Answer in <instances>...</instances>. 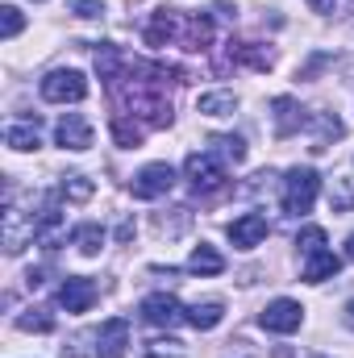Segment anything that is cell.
Segmentation results:
<instances>
[{"mask_svg": "<svg viewBox=\"0 0 354 358\" xmlns=\"http://www.w3.org/2000/svg\"><path fill=\"white\" fill-rule=\"evenodd\" d=\"M208 146H213V155L225 159V163H242V159H246V142H242L238 134H217V138H208Z\"/></svg>", "mask_w": 354, "mask_h": 358, "instance_id": "22", "label": "cell"}, {"mask_svg": "<svg viewBox=\"0 0 354 358\" xmlns=\"http://www.w3.org/2000/svg\"><path fill=\"white\" fill-rule=\"evenodd\" d=\"M267 229H271V225H267L263 213H242L225 234H229V242H234L238 250H255V246L267 238Z\"/></svg>", "mask_w": 354, "mask_h": 358, "instance_id": "11", "label": "cell"}, {"mask_svg": "<svg viewBox=\"0 0 354 358\" xmlns=\"http://www.w3.org/2000/svg\"><path fill=\"white\" fill-rule=\"evenodd\" d=\"M296 246H300V255H313V250H321V246H325V229H321V225H309V229H300Z\"/></svg>", "mask_w": 354, "mask_h": 358, "instance_id": "30", "label": "cell"}, {"mask_svg": "<svg viewBox=\"0 0 354 358\" xmlns=\"http://www.w3.org/2000/svg\"><path fill=\"white\" fill-rule=\"evenodd\" d=\"M346 259H351V263H354V234H351V238H346Z\"/></svg>", "mask_w": 354, "mask_h": 358, "instance_id": "36", "label": "cell"}, {"mask_svg": "<svg viewBox=\"0 0 354 358\" xmlns=\"http://www.w3.org/2000/svg\"><path fill=\"white\" fill-rule=\"evenodd\" d=\"M300 321H304V308L296 300H271L259 313V325H263L267 334H296Z\"/></svg>", "mask_w": 354, "mask_h": 358, "instance_id": "8", "label": "cell"}, {"mask_svg": "<svg viewBox=\"0 0 354 358\" xmlns=\"http://www.w3.org/2000/svg\"><path fill=\"white\" fill-rule=\"evenodd\" d=\"M271 117H275V138H292V134H300L304 125H309V113L292 100V96H275L271 100Z\"/></svg>", "mask_w": 354, "mask_h": 358, "instance_id": "12", "label": "cell"}, {"mask_svg": "<svg viewBox=\"0 0 354 358\" xmlns=\"http://www.w3.org/2000/svg\"><path fill=\"white\" fill-rule=\"evenodd\" d=\"M317 192H321V176L313 167H292L283 179V213L304 217L317 204Z\"/></svg>", "mask_w": 354, "mask_h": 358, "instance_id": "2", "label": "cell"}, {"mask_svg": "<svg viewBox=\"0 0 354 358\" xmlns=\"http://www.w3.org/2000/svg\"><path fill=\"white\" fill-rule=\"evenodd\" d=\"M309 8H313V13H330V8H334V0H309Z\"/></svg>", "mask_w": 354, "mask_h": 358, "instance_id": "33", "label": "cell"}, {"mask_svg": "<svg viewBox=\"0 0 354 358\" xmlns=\"http://www.w3.org/2000/svg\"><path fill=\"white\" fill-rule=\"evenodd\" d=\"M221 317H225V304L221 300H204V304H192L187 308V325L192 329H217Z\"/></svg>", "mask_w": 354, "mask_h": 358, "instance_id": "18", "label": "cell"}, {"mask_svg": "<svg viewBox=\"0 0 354 358\" xmlns=\"http://www.w3.org/2000/svg\"><path fill=\"white\" fill-rule=\"evenodd\" d=\"M42 275H46L42 267H38V271H29V275H25V283H29V287H42Z\"/></svg>", "mask_w": 354, "mask_h": 358, "instance_id": "34", "label": "cell"}, {"mask_svg": "<svg viewBox=\"0 0 354 358\" xmlns=\"http://www.w3.org/2000/svg\"><path fill=\"white\" fill-rule=\"evenodd\" d=\"M342 317H346V325L354 329V300H346V313H342Z\"/></svg>", "mask_w": 354, "mask_h": 358, "instance_id": "35", "label": "cell"}, {"mask_svg": "<svg viewBox=\"0 0 354 358\" xmlns=\"http://www.w3.org/2000/svg\"><path fill=\"white\" fill-rule=\"evenodd\" d=\"M4 142H8L13 150H38V146H42V138H38V117H29V121H21V125H8V129H4Z\"/></svg>", "mask_w": 354, "mask_h": 358, "instance_id": "17", "label": "cell"}, {"mask_svg": "<svg viewBox=\"0 0 354 358\" xmlns=\"http://www.w3.org/2000/svg\"><path fill=\"white\" fill-rule=\"evenodd\" d=\"M167 76H187L179 67H163V63H129L121 67V76L108 84V92L117 96L125 117H142L155 129L171 125V96H167Z\"/></svg>", "mask_w": 354, "mask_h": 358, "instance_id": "1", "label": "cell"}, {"mask_svg": "<svg viewBox=\"0 0 354 358\" xmlns=\"http://www.w3.org/2000/svg\"><path fill=\"white\" fill-rule=\"evenodd\" d=\"M125 346H129V321L125 317H113L96 329V355L100 358H125Z\"/></svg>", "mask_w": 354, "mask_h": 358, "instance_id": "10", "label": "cell"}, {"mask_svg": "<svg viewBox=\"0 0 354 358\" xmlns=\"http://www.w3.org/2000/svg\"><path fill=\"white\" fill-rule=\"evenodd\" d=\"M187 271H192V275H221V271H225V259H221L213 246L200 242V246L187 255Z\"/></svg>", "mask_w": 354, "mask_h": 358, "instance_id": "19", "label": "cell"}, {"mask_svg": "<svg viewBox=\"0 0 354 358\" xmlns=\"http://www.w3.org/2000/svg\"><path fill=\"white\" fill-rule=\"evenodd\" d=\"M338 271H342V259H338V255H330V250L321 246V250L304 255V267H300V279H309V283H325V279H334Z\"/></svg>", "mask_w": 354, "mask_h": 358, "instance_id": "15", "label": "cell"}, {"mask_svg": "<svg viewBox=\"0 0 354 358\" xmlns=\"http://www.w3.org/2000/svg\"><path fill=\"white\" fill-rule=\"evenodd\" d=\"M84 96H88V80L71 67H59L42 80V100H50V104H80Z\"/></svg>", "mask_w": 354, "mask_h": 358, "instance_id": "3", "label": "cell"}, {"mask_svg": "<svg viewBox=\"0 0 354 358\" xmlns=\"http://www.w3.org/2000/svg\"><path fill=\"white\" fill-rule=\"evenodd\" d=\"M176 187V167L171 163H150V167H142L134 183H129V192H134V200H155V196H167Z\"/></svg>", "mask_w": 354, "mask_h": 358, "instance_id": "5", "label": "cell"}, {"mask_svg": "<svg viewBox=\"0 0 354 358\" xmlns=\"http://www.w3.org/2000/svg\"><path fill=\"white\" fill-rule=\"evenodd\" d=\"M183 21H187V13H179V8H159L150 21H146V46H155V50H163L167 42H179L183 38Z\"/></svg>", "mask_w": 354, "mask_h": 358, "instance_id": "7", "label": "cell"}, {"mask_svg": "<svg viewBox=\"0 0 354 358\" xmlns=\"http://www.w3.org/2000/svg\"><path fill=\"white\" fill-rule=\"evenodd\" d=\"M76 13L88 17V21H96V17H104V4H100V0H76Z\"/></svg>", "mask_w": 354, "mask_h": 358, "instance_id": "31", "label": "cell"}, {"mask_svg": "<svg viewBox=\"0 0 354 358\" xmlns=\"http://www.w3.org/2000/svg\"><path fill=\"white\" fill-rule=\"evenodd\" d=\"M142 321L159 325V329H176L179 321H187V308L179 304L171 292H155V296L142 300Z\"/></svg>", "mask_w": 354, "mask_h": 358, "instance_id": "6", "label": "cell"}, {"mask_svg": "<svg viewBox=\"0 0 354 358\" xmlns=\"http://www.w3.org/2000/svg\"><path fill=\"white\" fill-rule=\"evenodd\" d=\"M179 346L183 342H176V338H150L146 342V358H187Z\"/></svg>", "mask_w": 354, "mask_h": 358, "instance_id": "29", "label": "cell"}, {"mask_svg": "<svg viewBox=\"0 0 354 358\" xmlns=\"http://www.w3.org/2000/svg\"><path fill=\"white\" fill-rule=\"evenodd\" d=\"M317 358H321V355H317Z\"/></svg>", "mask_w": 354, "mask_h": 358, "instance_id": "37", "label": "cell"}, {"mask_svg": "<svg viewBox=\"0 0 354 358\" xmlns=\"http://www.w3.org/2000/svg\"><path fill=\"white\" fill-rule=\"evenodd\" d=\"M17 329H21V334H50V329H55V317H50L46 308H25V313L17 317Z\"/></svg>", "mask_w": 354, "mask_h": 358, "instance_id": "25", "label": "cell"}, {"mask_svg": "<svg viewBox=\"0 0 354 358\" xmlns=\"http://www.w3.org/2000/svg\"><path fill=\"white\" fill-rule=\"evenodd\" d=\"M183 171H187V183H192L196 192H217V187L225 183V163H221L213 150H196V155H187Z\"/></svg>", "mask_w": 354, "mask_h": 358, "instance_id": "4", "label": "cell"}, {"mask_svg": "<svg viewBox=\"0 0 354 358\" xmlns=\"http://www.w3.org/2000/svg\"><path fill=\"white\" fill-rule=\"evenodd\" d=\"M121 67H125V55H121L117 46H108V42H104V46L96 50V71H100V80H104V84H113V80L121 76Z\"/></svg>", "mask_w": 354, "mask_h": 358, "instance_id": "21", "label": "cell"}, {"mask_svg": "<svg viewBox=\"0 0 354 358\" xmlns=\"http://www.w3.org/2000/svg\"><path fill=\"white\" fill-rule=\"evenodd\" d=\"M330 208H334V213H354V179H334Z\"/></svg>", "mask_w": 354, "mask_h": 358, "instance_id": "26", "label": "cell"}, {"mask_svg": "<svg viewBox=\"0 0 354 358\" xmlns=\"http://www.w3.org/2000/svg\"><path fill=\"white\" fill-rule=\"evenodd\" d=\"M55 138L63 150H92V125L80 113H67L59 125H55Z\"/></svg>", "mask_w": 354, "mask_h": 358, "instance_id": "13", "label": "cell"}, {"mask_svg": "<svg viewBox=\"0 0 354 358\" xmlns=\"http://www.w3.org/2000/svg\"><path fill=\"white\" fill-rule=\"evenodd\" d=\"M234 108H238V96L234 92H204L196 100V113H204V117H229Z\"/></svg>", "mask_w": 354, "mask_h": 358, "instance_id": "20", "label": "cell"}, {"mask_svg": "<svg viewBox=\"0 0 354 358\" xmlns=\"http://www.w3.org/2000/svg\"><path fill=\"white\" fill-rule=\"evenodd\" d=\"M129 238H134V221H125V225L117 229V242H129Z\"/></svg>", "mask_w": 354, "mask_h": 358, "instance_id": "32", "label": "cell"}, {"mask_svg": "<svg viewBox=\"0 0 354 358\" xmlns=\"http://www.w3.org/2000/svg\"><path fill=\"white\" fill-rule=\"evenodd\" d=\"M21 25H25V17H21V8H13V4H4V8H0V38H4V42H13V38L21 34Z\"/></svg>", "mask_w": 354, "mask_h": 358, "instance_id": "28", "label": "cell"}, {"mask_svg": "<svg viewBox=\"0 0 354 358\" xmlns=\"http://www.w3.org/2000/svg\"><path fill=\"white\" fill-rule=\"evenodd\" d=\"M229 63H250L255 71H267L275 67V55L259 42H229Z\"/></svg>", "mask_w": 354, "mask_h": 358, "instance_id": "16", "label": "cell"}, {"mask_svg": "<svg viewBox=\"0 0 354 358\" xmlns=\"http://www.w3.org/2000/svg\"><path fill=\"white\" fill-rule=\"evenodd\" d=\"M71 242L80 246V255H100V246H104V229L96 225V221H88V225H80L76 234H71Z\"/></svg>", "mask_w": 354, "mask_h": 358, "instance_id": "24", "label": "cell"}, {"mask_svg": "<svg viewBox=\"0 0 354 358\" xmlns=\"http://www.w3.org/2000/svg\"><path fill=\"white\" fill-rule=\"evenodd\" d=\"M113 138H117V146L138 150V146H142V125H134L125 113H117V117H113Z\"/></svg>", "mask_w": 354, "mask_h": 358, "instance_id": "23", "label": "cell"}, {"mask_svg": "<svg viewBox=\"0 0 354 358\" xmlns=\"http://www.w3.org/2000/svg\"><path fill=\"white\" fill-rule=\"evenodd\" d=\"M208 42H213V17L208 13H187V21H183V38H179V46L183 50H208Z\"/></svg>", "mask_w": 354, "mask_h": 358, "instance_id": "14", "label": "cell"}, {"mask_svg": "<svg viewBox=\"0 0 354 358\" xmlns=\"http://www.w3.org/2000/svg\"><path fill=\"white\" fill-rule=\"evenodd\" d=\"M96 283H92L88 275H67L63 283H59V304L67 308V313H88L92 304H96Z\"/></svg>", "mask_w": 354, "mask_h": 358, "instance_id": "9", "label": "cell"}, {"mask_svg": "<svg viewBox=\"0 0 354 358\" xmlns=\"http://www.w3.org/2000/svg\"><path fill=\"white\" fill-rule=\"evenodd\" d=\"M92 192H96V183L88 176H67L59 183V196H67V200H88Z\"/></svg>", "mask_w": 354, "mask_h": 358, "instance_id": "27", "label": "cell"}]
</instances>
